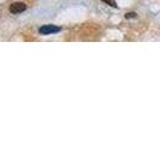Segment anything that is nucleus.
I'll list each match as a JSON object with an SVG mask.
<instances>
[{"label":"nucleus","instance_id":"1","mask_svg":"<svg viewBox=\"0 0 160 144\" xmlns=\"http://www.w3.org/2000/svg\"><path fill=\"white\" fill-rule=\"evenodd\" d=\"M61 31L60 27H56L54 24H47V25H43L38 29V33L41 35H52V34H56Z\"/></svg>","mask_w":160,"mask_h":144},{"label":"nucleus","instance_id":"2","mask_svg":"<svg viewBox=\"0 0 160 144\" xmlns=\"http://www.w3.org/2000/svg\"><path fill=\"white\" fill-rule=\"evenodd\" d=\"M27 10V5L24 3H13L10 5V12L13 14L22 13Z\"/></svg>","mask_w":160,"mask_h":144},{"label":"nucleus","instance_id":"3","mask_svg":"<svg viewBox=\"0 0 160 144\" xmlns=\"http://www.w3.org/2000/svg\"><path fill=\"white\" fill-rule=\"evenodd\" d=\"M102 1H104L105 4H108L109 6H111V7H117V4H116V0H102Z\"/></svg>","mask_w":160,"mask_h":144},{"label":"nucleus","instance_id":"4","mask_svg":"<svg viewBox=\"0 0 160 144\" xmlns=\"http://www.w3.org/2000/svg\"><path fill=\"white\" fill-rule=\"evenodd\" d=\"M134 17H136V13L135 12H128L126 14V18H134Z\"/></svg>","mask_w":160,"mask_h":144}]
</instances>
